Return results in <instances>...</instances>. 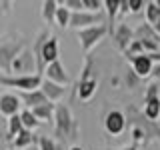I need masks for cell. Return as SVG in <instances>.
<instances>
[{
    "label": "cell",
    "instance_id": "1",
    "mask_svg": "<svg viewBox=\"0 0 160 150\" xmlns=\"http://www.w3.org/2000/svg\"><path fill=\"white\" fill-rule=\"evenodd\" d=\"M54 124H56V136L60 140L66 138H76V122L72 120V112H70L68 106L64 104H58L56 110H54Z\"/></svg>",
    "mask_w": 160,
    "mask_h": 150
},
{
    "label": "cell",
    "instance_id": "2",
    "mask_svg": "<svg viewBox=\"0 0 160 150\" xmlns=\"http://www.w3.org/2000/svg\"><path fill=\"white\" fill-rule=\"evenodd\" d=\"M0 84L14 88L18 92H32V90H40L42 76H38V74H32V76H0Z\"/></svg>",
    "mask_w": 160,
    "mask_h": 150
},
{
    "label": "cell",
    "instance_id": "3",
    "mask_svg": "<svg viewBox=\"0 0 160 150\" xmlns=\"http://www.w3.org/2000/svg\"><path fill=\"white\" fill-rule=\"evenodd\" d=\"M106 34H108V22L98 24V26L84 28V30H78L80 42H82V52H84V54L90 52V50L96 46V44H98L104 36H106Z\"/></svg>",
    "mask_w": 160,
    "mask_h": 150
},
{
    "label": "cell",
    "instance_id": "4",
    "mask_svg": "<svg viewBox=\"0 0 160 150\" xmlns=\"http://www.w3.org/2000/svg\"><path fill=\"white\" fill-rule=\"evenodd\" d=\"M24 50V42H4L0 44V70L4 74H12V62Z\"/></svg>",
    "mask_w": 160,
    "mask_h": 150
},
{
    "label": "cell",
    "instance_id": "5",
    "mask_svg": "<svg viewBox=\"0 0 160 150\" xmlns=\"http://www.w3.org/2000/svg\"><path fill=\"white\" fill-rule=\"evenodd\" d=\"M32 72H36L34 52H30V50L24 48L12 62V74H16V76H32Z\"/></svg>",
    "mask_w": 160,
    "mask_h": 150
},
{
    "label": "cell",
    "instance_id": "6",
    "mask_svg": "<svg viewBox=\"0 0 160 150\" xmlns=\"http://www.w3.org/2000/svg\"><path fill=\"white\" fill-rule=\"evenodd\" d=\"M96 92V78L92 76V60H86V66L82 70V78L78 84V96L82 100H90Z\"/></svg>",
    "mask_w": 160,
    "mask_h": 150
},
{
    "label": "cell",
    "instance_id": "7",
    "mask_svg": "<svg viewBox=\"0 0 160 150\" xmlns=\"http://www.w3.org/2000/svg\"><path fill=\"white\" fill-rule=\"evenodd\" d=\"M98 24H104L102 12H86L84 10V12H72V16H70V26L78 28V30L98 26Z\"/></svg>",
    "mask_w": 160,
    "mask_h": 150
},
{
    "label": "cell",
    "instance_id": "8",
    "mask_svg": "<svg viewBox=\"0 0 160 150\" xmlns=\"http://www.w3.org/2000/svg\"><path fill=\"white\" fill-rule=\"evenodd\" d=\"M112 40H114V48L120 50V52H126L128 46L134 42V32L128 24H118L116 30L112 34Z\"/></svg>",
    "mask_w": 160,
    "mask_h": 150
},
{
    "label": "cell",
    "instance_id": "9",
    "mask_svg": "<svg viewBox=\"0 0 160 150\" xmlns=\"http://www.w3.org/2000/svg\"><path fill=\"white\" fill-rule=\"evenodd\" d=\"M158 88L160 84H150L146 90V114L148 120H156L160 116V96H158Z\"/></svg>",
    "mask_w": 160,
    "mask_h": 150
},
{
    "label": "cell",
    "instance_id": "10",
    "mask_svg": "<svg viewBox=\"0 0 160 150\" xmlns=\"http://www.w3.org/2000/svg\"><path fill=\"white\" fill-rule=\"evenodd\" d=\"M44 76H46V80H50V82H54V84H60V86H66L70 82V76L66 74V70H64L60 60L48 64L46 70H44Z\"/></svg>",
    "mask_w": 160,
    "mask_h": 150
},
{
    "label": "cell",
    "instance_id": "11",
    "mask_svg": "<svg viewBox=\"0 0 160 150\" xmlns=\"http://www.w3.org/2000/svg\"><path fill=\"white\" fill-rule=\"evenodd\" d=\"M40 90H42V94L48 98V102H58V100H62L64 96H66V92H68V88L66 86H60V84H54V82H50V80L44 78L42 80V86H40Z\"/></svg>",
    "mask_w": 160,
    "mask_h": 150
},
{
    "label": "cell",
    "instance_id": "12",
    "mask_svg": "<svg viewBox=\"0 0 160 150\" xmlns=\"http://www.w3.org/2000/svg\"><path fill=\"white\" fill-rule=\"evenodd\" d=\"M20 110V98L16 94H0V114L2 116H16Z\"/></svg>",
    "mask_w": 160,
    "mask_h": 150
},
{
    "label": "cell",
    "instance_id": "13",
    "mask_svg": "<svg viewBox=\"0 0 160 150\" xmlns=\"http://www.w3.org/2000/svg\"><path fill=\"white\" fill-rule=\"evenodd\" d=\"M104 126L110 134H114V136H118L120 132L124 130L126 126V118H124L122 112H118V110H112V112H108L106 120H104Z\"/></svg>",
    "mask_w": 160,
    "mask_h": 150
},
{
    "label": "cell",
    "instance_id": "14",
    "mask_svg": "<svg viewBox=\"0 0 160 150\" xmlns=\"http://www.w3.org/2000/svg\"><path fill=\"white\" fill-rule=\"evenodd\" d=\"M18 98L20 102L26 106V110H34L40 104L48 102V98L42 94V90H32V92H18Z\"/></svg>",
    "mask_w": 160,
    "mask_h": 150
},
{
    "label": "cell",
    "instance_id": "15",
    "mask_svg": "<svg viewBox=\"0 0 160 150\" xmlns=\"http://www.w3.org/2000/svg\"><path fill=\"white\" fill-rule=\"evenodd\" d=\"M132 66H134V74H136L138 78H146V76L152 74L154 64H152V60H150L148 54H142V56L132 58Z\"/></svg>",
    "mask_w": 160,
    "mask_h": 150
},
{
    "label": "cell",
    "instance_id": "16",
    "mask_svg": "<svg viewBox=\"0 0 160 150\" xmlns=\"http://www.w3.org/2000/svg\"><path fill=\"white\" fill-rule=\"evenodd\" d=\"M134 40H140V42H154L160 46V36L152 30V26L146 22V24H140L134 32Z\"/></svg>",
    "mask_w": 160,
    "mask_h": 150
},
{
    "label": "cell",
    "instance_id": "17",
    "mask_svg": "<svg viewBox=\"0 0 160 150\" xmlns=\"http://www.w3.org/2000/svg\"><path fill=\"white\" fill-rule=\"evenodd\" d=\"M42 58H44V64H52L58 60V38L56 36H50L46 40V44H44L42 48Z\"/></svg>",
    "mask_w": 160,
    "mask_h": 150
},
{
    "label": "cell",
    "instance_id": "18",
    "mask_svg": "<svg viewBox=\"0 0 160 150\" xmlns=\"http://www.w3.org/2000/svg\"><path fill=\"white\" fill-rule=\"evenodd\" d=\"M146 22L160 36V6H158V2H148L146 4Z\"/></svg>",
    "mask_w": 160,
    "mask_h": 150
},
{
    "label": "cell",
    "instance_id": "19",
    "mask_svg": "<svg viewBox=\"0 0 160 150\" xmlns=\"http://www.w3.org/2000/svg\"><path fill=\"white\" fill-rule=\"evenodd\" d=\"M104 6H106V12H108V34L112 36L114 30H116V14L120 8V0H106Z\"/></svg>",
    "mask_w": 160,
    "mask_h": 150
},
{
    "label": "cell",
    "instance_id": "20",
    "mask_svg": "<svg viewBox=\"0 0 160 150\" xmlns=\"http://www.w3.org/2000/svg\"><path fill=\"white\" fill-rule=\"evenodd\" d=\"M54 110H56V104L44 102V104H40V106L34 108L32 114L40 120V122H50V120H52V112H54Z\"/></svg>",
    "mask_w": 160,
    "mask_h": 150
},
{
    "label": "cell",
    "instance_id": "21",
    "mask_svg": "<svg viewBox=\"0 0 160 150\" xmlns=\"http://www.w3.org/2000/svg\"><path fill=\"white\" fill-rule=\"evenodd\" d=\"M38 140V136H34L30 130H22V132L18 134L16 138H14V150H22V148H26L28 144H32V142H36Z\"/></svg>",
    "mask_w": 160,
    "mask_h": 150
},
{
    "label": "cell",
    "instance_id": "22",
    "mask_svg": "<svg viewBox=\"0 0 160 150\" xmlns=\"http://www.w3.org/2000/svg\"><path fill=\"white\" fill-rule=\"evenodd\" d=\"M22 130H24V126H22V120H20V114L8 118V136H6V140H12L14 142V138H16Z\"/></svg>",
    "mask_w": 160,
    "mask_h": 150
},
{
    "label": "cell",
    "instance_id": "23",
    "mask_svg": "<svg viewBox=\"0 0 160 150\" xmlns=\"http://www.w3.org/2000/svg\"><path fill=\"white\" fill-rule=\"evenodd\" d=\"M56 10H58V2L56 0H46L42 4V18L48 24H52V20H56Z\"/></svg>",
    "mask_w": 160,
    "mask_h": 150
},
{
    "label": "cell",
    "instance_id": "24",
    "mask_svg": "<svg viewBox=\"0 0 160 150\" xmlns=\"http://www.w3.org/2000/svg\"><path fill=\"white\" fill-rule=\"evenodd\" d=\"M20 120H22L24 130H30V132H32V128L40 126V120L32 114V110H22V112H20Z\"/></svg>",
    "mask_w": 160,
    "mask_h": 150
},
{
    "label": "cell",
    "instance_id": "25",
    "mask_svg": "<svg viewBox=\"0 0 160 150\" xmlns=\"http://www.w3.org/2000/svg\"><path fill=\"white\" fill-rule=\"evenodd\" d=\"M70 10L66 8V6H62V8H58L56 10V24L60 28H66V26H70Z\"/></svg>",
    "mask_w": 160,
    "mask_h": 150
},
{
    "label": "cell",
    "instance_id": "26",
    "mask_svg": "<svg viewBox=\"0 0 160 150\" xmlns=\"http://www.w3.org/2000/svg\"><path fill=\"white\" fill-rule=\"evenodd\" d=\"M130 134H132V138L136 140L138 144L146 142V136H148V132H146V130H144L142 126H138V124H134V126L130 128Z\"/></svg>",
    "mask_w": 160,
    "mask_h": 150
},
{
    "label": "cell",
    "instance_id": "27",
    "mask_svg": "<svg viewBox=\"0 0 160 150\" xmlns=\"http://www.w3.org/2000/svg\"><path fill=\"white\" fill-rule=\"evenodd\" d=\"M36 142H38L40 150H56V144H54V140L48 138V136H38Z\"/></svg>",
    "mask_w": 160,
    "mask_h": 150
},
{
    "label": "cell",
    "instance_id": "28",
    "mask_svg": "<svg viewBox=\"0 0 160 150\" xmlns=\"http://www.w3.org/2000/svg\"><path fill=\"white\" fill-rule=\"evenodd\" d=\"M82 2L86 12H98L100 6H104V2H100V0H82Z\"/></svg>",
    "mask_w": 160,
    "mask_h": 150
},
{
    "label": "cell",
    "instance_id": "29",
    "mask_svg": "<svg viewBox=\"0 0 160 150\" xmlns=\"http://www.w3.org/2000/svg\"><path fill=\"white\" fill-rule=\"evenodd\" d=\"M64 6H66V8H72L74 12H82L84 2H82V0H66V2H64Z\"/></svg>",
    "mask_w": 160,
    "mask_h": 150
},
{
    "label": "cell",
    "instance_id": "30",
    "mask_svg": "<svg viewBox=\"0 0 160 150\" xmlns=\"http://www.w3.org/2000/svg\"><path fill=\"white\" fill-rule=\"evenodd\" d=\"M142 6H146V2H142V0H130V2H128L130 12H138Z\"/></svg>",
    "mask_w": 160,
    "mask_h": 150
},
{
    "label": "cell",
    "instance_id": "31",
    "mask_svg": "<svg viewBox=\"0 0 160 150\" xmlns=\"http://www.w3.org/2000/svg\"><path fill=\"white\" fill-rule=\"evenodd\" d=\"M150 76H154L156 80H160V64H156V66L152 68V74H150Z\"/></svg>",
    "mask_w": 160,
    "mask_h": 150
},
{
    "label": "cell",
    "instance_id": "32",
    "mask_svg": "<svg viewBox=\"0 0 160 150\" xmlns=\"http://www.w3.org/2000/svg\"><path fill=\"white\" fill-rule=\"evenodd\" d=\"M122 150H136V146H128V148H122Z\"/></svg>",
    "mask_w": 160,
    "mask_h": 150
},
{
    "label": "cell",
    "instance_id": "33",
    "mask_svg": "<svg viewBox=\"0 0 160 150\" xmlns=\"http://www.w3.org/2000/svg\"><path fill=\"white\" fill-rule=\"evenodd\" d=\"M70 150H82V148H80V146H72V148H70Z\"/></svg>",
    "mask_w": 160,
    "mask_h": 150
},
{
    "label": "cell",
    "instance_id": "34",
    "mask_svg": "<svg viewBox=\"0 0 160 150\" xmlns=\"http://www.w3.org/2000/svg\"><path fill=\"white\" fill-rule=\"evenodd\" d=\"M158 96H160V88H158Z\"/></svg>",
    "mask_w": 160,
    "mask_h": 150
},
{
    "label": "cell",
    "instance_id": "35",
    "mask_svg": "<svg viewBox=\"0 0 160 150\" xmlns=\"http://www.w3.org/2000/svg\"><path fill=\"white\" fill-rule=\"evenodd\" d=\"M158 6H160V0H158Z\"/></svg>",
    "mask_w": 160,
    "mask_h": 150
}]
</instances>
